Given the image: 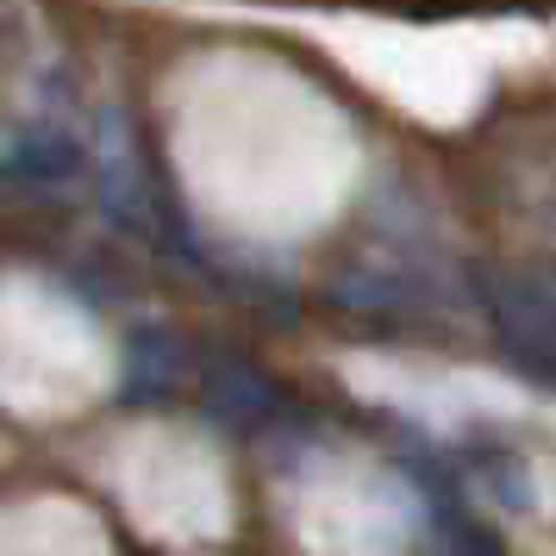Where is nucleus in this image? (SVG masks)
<instances>
[{"label": "nucleus", "mask_w": 556, "mask_h": 556, "mask_svg": "<svg viewBox=\"0 0 556 556\" xmlns=\"http://www.w3.org/2000/svg\"><path fill=\"white\" fill-rule=\"evenodd\" d=\"M488 319L501 331V344L531 369L556 376V276L551 269H501L481 281Z\"/></svg>", "instance_id": "f257e3e1"}]
</instances>
